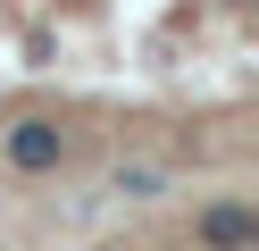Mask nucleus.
Masks as SVG:
<instances>
[{
  "instance_id": "obj_1",
  "label": "nucleus",
  "mask_w": 259,
  "mask_h": 251,
  "mask_svg": "<svg viewBox=\"0 0 259 251\" xmlns=\"http://www.w3.org/2000/svg\"><path fill=\"white\" fill-rule=\"evenodd\" d=\"M0 151H9V167H17V176H51V167L67 159V134H59L51 117H17Z\"/></svg>"
},
{
  "instance_id": "obj_3",
  "label": "nucleus",
  "mask_w": 259,
  "mask_h": 251,
  "mask_svg": "<svg viewBox=\"0 0 259 251\" xmlns=\"http://www.w3.org/2000/svg\"><path fill=\"white\" fill-rule=\"evenodd\" d=\"M117 193H134V201H151V193H159V176H151V167H117Z\"/></svg>"
},
{
  "instance_id": "obj_2",
  "label": "nucleus",
  "mask_w": 259,
  "mask_h": 251,
  "mask_svg": "<svg viewBox=\"0 0 259 251\" xmlns=\"http://www.w3.org/2000/svg\"><path fill=\"white\" fill-rule=\"evenodd\" d=\"M192 234H201L209 251H259V209H242V201H209V209L192 218Z\"/></svg>"
}]
</instances>
